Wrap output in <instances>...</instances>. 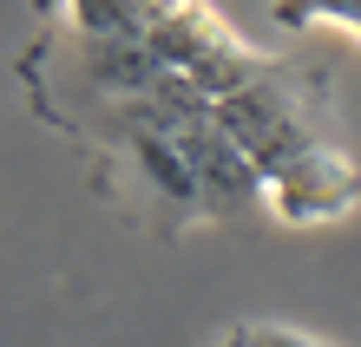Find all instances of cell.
<instances>
[{"instance_id": "1", "label": "cell", "mask_w": 361, "mask_h": 347, "mask_svg": "<svg viewBox=\"0 0 361 347\" xmlns=\"http://www.w3.org/2000/svg\"><path fill=\"white\" fill-rule=\"evenodd\" d=\"M217 125H224V138L263 170V190H269V177H283L295 158H309V151L329 144L322 125H315V105L295 92V85H283V72L250 85V92H237V99H224Z\"/></svg>"}, {"instance_id": "2", "label": "cell", "mask_w": 361, "mask_h": 347, "mask_svg": "<svg viewBox=\"0 0 361 347\" xmlns=\"http://www.w3.org/2000/svg\"><path fill=\"white\" fill-rule=\"evenodd\" d=\"M269 210L283 216V223L295 229H315V223H335V216H348L361 203V164L348 158V151H309V158H295L283 177H269Z\"/></svg>"}, {"instance_id": "3", "label": "cell", "mask_w": 361, "mask_h": 347, "mask_svg": "<svg viewBox=\"0 0 361 347\" xmlns=\"http://www.w3.org/2000/svg\"><path fill=\"white\" fill-rule=\"evenodd\" d=\"M145 46L164 59V72H197L210 53H224L230 39H243L230 20L217 13V0H171V7L145 13Z\"/></svg>"}, {"instance_id": "4", "label": "cell", "mask_w": 361, "mask_h": 347, "mask_svg": "<svg viewBox=\"0 0 361 347\" xmlns=\"http://www.w3.org/2000/svg\"><path fill=\"white\" fill-rule=\"evenodd\" d=\"M73 20V39H118L145 27V0H59Z\"/></svg>"}, {"instance_id": "5", "label": "cell", "mask_w": 361, "mask_h": 347, "mask_svg": "<svg viewBox=\"0 0 361 347\" xmlns=\"http://www.w3.org/2000/svg\"><path fill=\"white\" fill-rule=\"evenodd\" d=\"M322 20L361 33V0H276V27H322Z\"/></svg>"}, {"instance_id": "6", "label": "cell", "mask_w": 361, "mask_h": 347, "mask_svg": "<svg viewBox=\"0 0 361 347\" xmlns=\"http://www.w3.org/2000/svg\"><path fill=\"white\" fill-rule=\"evenodd\" d=\"M230 341L237 347H329V341H315L302 328H269V321H250V328H237Z\"/></svg>"}, {"instance_id": "7", "label": "cell", "mask_w": 361, "mask_h": 347, "mask_svg": "<svg viewBox=\"0 0 361 347\" xmlns=\"http://www.w3.org/2000/svg\"><path fill=\"white\" fill-rule=\"evenodd\" d=\"M158 7H171V0H145V13H158Z\"/></svg>"}, {"instance_id": "8", "label": "cell", "mask_w": 361, "mask_h": 347, "mask_svg": "<svg viewBox=\"0 0 361 347\" xmlns=\"http://www.w3.org/2000/svg\"><path fill=\"white\" fill-rule=\"evenodd\" d=\"M224 347H237V341H224Z\"/></svg>"}]
</instances>
